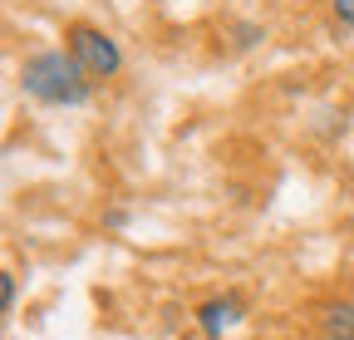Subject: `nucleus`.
<instances>
[{
  "label": "nucleus",
  "instance_id": "1",
  "mask_svg": "<svg viewBox=\"0 0 354 340\" xmlns=\"http://www.w3.org/2000/svg\"><path fill=\"white\" fill-rule=\"evenodd\" d=\"M20 89L39 104H55V109H79L94 94V79L79 69V60L69 50H39L20 64Z\"/></svg>",
  "mask_w": 354,
  "mask_h": 340
},
{
  "label": "nucleus",
  "instance_id": "2",
  "mask_svg": "<svg viewBox=\"0 0 354 340\" xmlns=\"http://www.w3.org/2000/svg\"><path fill=\"white\" fill-rule=\"evenodd\" d=\"M64 50L79 60V69L88 79H113L123 69V50H118V39L99 25H88V20H74L64 25Z\"/></svg>",
  "mask_w": 354,
  "mask_h": 340
},
{
  "label": "nucleus",
  "instance_id": "3",
  "mask_svg": "<svg viewBox=\"0 0 354 340\" xmlns=\"http://www.w3.org/2000/svg\"><path fill=\"white\" fill-rule=\"evenodd\" d=\"M197 325L207 340H221L232 325H241V301L236 296H221V301H202L197 306Z\"/></svg>",
  "mask_w": 354,
  "mask_h": 340
},
{
  "label": "nucleus",
  "instance_id": "4",
  "mask_svg": "<svg viewBox=\"0 0 354 340\" xmlns=\"http://www.w3.org/2000/svg\"><path fill=\"white\" fill-rule=\"evenodd\" d=\"M315 330H320V340H354V296L325 301L315 311Z\"/></svg>",
  "mask_w": 354,
  "mask_h": 340
},
{
  "label": "nucleus",
  "instance_id": "5",
  "mask_svg": "<svg viewBox=\"0 0 354 340\" xmlns=\"http://www.w3.org/2000/svg\"><path fill=\"white\" fill-rule=\"evenodd\" d=\"M15 306V276L10 271H0V316H6Z\"/></svg>",
  "mask_w": 354,
  "mask_h": 340
},
{
  "label": "nucleus",
  "instance_id": "6",
  "mask_svg": "<svg viewBox=\"0 0 354 340\" xmlns=\"http://www.w3.org/2000/svg\"><path fill=\"white\" fill-rule=\"evenodd\" d=\"M330 10H335V20H339V25H349V30H354V0H330Z\"/></svg>",
  "mask_w": 354,
  "mask_h": 340
},
{
  "label": "nucleus",
  "instance_id": "7",
  "mask_svg": "<svg viewBox=\"0 0 354 340\" xmlns=\"http://www.w3.org/2000/svg\"><path fill=\"white\" fill-rule=\"evenodd\" d=\"M256 39H266L261 25H236V45H256Z\"/></svg>",
  "mask_w": 354,
  "mask_h": 340
}]
</instances>
